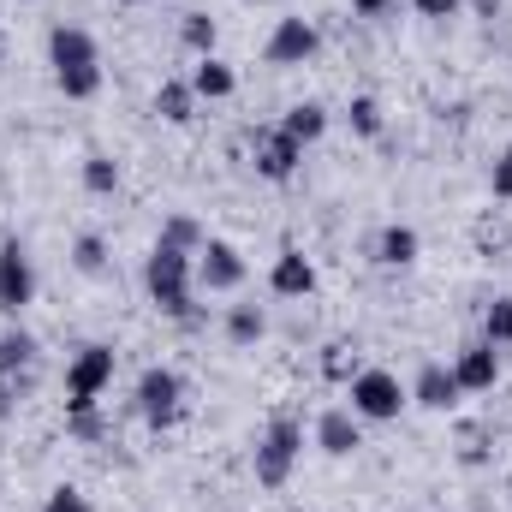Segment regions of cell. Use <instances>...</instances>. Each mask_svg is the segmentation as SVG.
Listing matches in <instances>:
<instances>
[{
  "instance_id": "obj_36",
  "label": "cell",
  "mask_w": 512,
  "mask_h": 512,
  "mask_svg": "<svg viewBox=\"0 0 512 512\" xmlns=\"http://www.w3.org/2000/svg\"><path fill=\"white\" fill-rule=\"evenodd\" d=\"M251 6H262V0H251Z\"/></svg>"
},
{
  "instance_id": "obj_1",
  "label": "cell",
  "mask_w": 512,
  "mask_h": 512,
  "mask_svg": "<svg viewBox=\"0 0 512 512\" xmlns=\"http://www.w3.org/2000/svg\"><path fill=\"white\" fill-rule=\"evenodd\" d=\"M143 292H149V304H155L161 316L197 328V256L191 251L155 239V251L143 256Z\"/></svg>"
},
{
  "instance_id": "obj_12",
  "label": "cell",
  "mask_w": 512,
  "mask_h": 512,
  "mask_svg": "<svg viewBox=\"0 0 512 512\" xmlns=\"http://www.w3.org/2000/svg\"><path fill=\"white\" fill-rule=\"evenodd\" d=\"M411 405H423V411H435V417H447L453 405H459V376H453V364H423L417 376H411Z\"/></svg>"
},
{
  "instance_id": "obj_5",
  "label": "cell",
  "mask_w": 512,
  "mask_h": 512,
  "mask_svg": "<svg viewBox=\"0 0 512 512\" xmlns=\"http://www.w3.org/2000/svg\"><path fill=\"white\" fill-rule=\"evenodd\" d=\"M114 370H120V352L114 346H102V340L78 346V358L66 364V411H96L102 393L114 387Z\"/></svg>"
},
{
  "instance_id": "obj_31",
  "label": "cell",
  "mask_w": 512,
  "mask_h": 512,
  "mask_svg": "<svg viewBox=\"0 0 512 512\" xmlns=\"http://www.w3.org/2000/svg\"><path fill=\"white\" fill-rule=\"evenodd\" d=\"M459 6H465V0H411V12H417V18H453Z\"/></svg>"
},
{
  "instance_id": "obj_23",
  "label": "cell",
  "mask_w": 512,
  "mask_h": 512,
  "mask_svg": "<svg viewBox=\"0 0 512 512\" xmlns=\"http://www.w3.org/2000/svg\"><path fill=\"white\" fill-rule=\"evenodd\" d=\"M161 245H179V251H203V245H209V233H203V227H197V215H167V221H161Z\"/></svg>"
},
{
  "instance_id": "obj_22",
  "label": "cell",
  "mask_w": 512,
  "mask_h": 512,
  "mask_svg": "<svg viewBox=\"0 0 512 512\" xmlns=\"http://www.w3.org/2000/svg\"><path fill=\"white\" fill-rule=\"evenodd\" d=\"M78 173H84V191H90V197H114V191H120V161L102 155V149H90Z\"/></svg>"
},
{
  "instance_id": "obj_20",
  "label": "cell",
  "mask_w": 512,
  "mask_h": 512,
  "mask_svg": "<svg viewBox=\"0 0 512 512\" xmlns=\"http://www.w3.org/2000/svg\"><path fill=\"white\" fill-rule=\"evenodd\" d=\"M268 334V310L262 304H227V340L233 346H256Z\"/></svg>"
},
{
  "instance_id": "obj_33",
  "label": "cell",
  "mask_w": 512,
  "mask_h": 512,
  "mask_svg": "<svg viewBox=\"0 0 512 512\" xmlns=\"http://www.w3.org/2000/svg\"><path fill=\"white\" fill-rule=\"evenodd\" d=\"M393 6H399V0H352L358 18H382V12H393Z\"/></svg>"
},
{
  "instance_id": "obj_2",
  "label": "cell",
  "mask_w": 512,
  "mask_h": 512,
  "mask_svg": "<svg viewBox=\"0 0 512 512\" xmlns=\"http://www.w3.org/2000/svg\"><path fill=\"white\" fill-rule=\"evenodd\" d=\"M48 66H54V90L66 102L102 96V48L84 24H54L48 30Z\"/></svg>"
},
{
  "instance_id": "obj_15",
  "label": "cell",
  "mask_w": 512,
  "mask_h": 512,
  "mask_svg": "<svg viewBox=\"0 0 512 512\" xmlns=\"http://www.w3.org/2000/svg\"><path fill=\"white\" fill-rule=\"evenodd\" d=\"M191 90H197V102H227L233 90H239V72L221 60V54H203L197 66H191V78H185Z\"/></svg>"
},
{
  "instance_id": "obj_14",
  "label": "cell",
  "mask_w": 512,
  "mask_h": 512,
  "mask_svg": "<svg viewBox=\"0 0 512 512\" xmlns=\"http://www.w3.org/2000/svg\"><path fill=\"white\" fill-rule=\"evenodd\" d=\"M453 376H459V387H465V393H489V387L501 382V352H495L489 340H471V346H459Z\"/></svg>"
},
{
  "instance_id": "obj_11",
  "label": "cell",
  "mask_w": 512,
  "mask_h": 512,
  "mask_svg": "<svg viewBox=\"0 0 512 512\" xmlns=\"http://www.w3.org/2000/svg\"><path fill=\"white\" fill-rule=\"evenodd\" d=\"M316 453H328V459H352L358 447H364V423L352 417V405H328L322 417H316Z\"/></svg>"
},
{
  "instance_id": "obj_24",
  "label": "cell",
  "mask_w": 512,
  "mask_h": 512,
  "mask_svg": "<svg viewBox=\"0 0 512 512\" xmlns=\"http://www.w3.org/2000/svg\"><path fill=\"white\" fill-rule=\"evenodd\" d=\"M477 340H489L495 352H507L512 346V298H495L489 310H483V334Z\"/></svg>"
},
{
  "instance_id": "obj_28",
  "label": "cell",
  "mask_w": 512,
  "mask_h": 512,
  "mask_svg": "<svg viewBox=\"0 0 512 512\" xmlns=\"http://www.w3.org/2000/svg\"><path fill=\"white\" fill-rule=\"evenodd\" d=\"M42 512H96V507H90V495H84V489L60 483V489H48V495H42Z\"/></svg>"
},
{
  "instance_id": "obj_35",
  "label": "cell",
  "mask_w": 512,
  "mask_h": 512,
  "mask_svg": "<svg viewBox=\"0 0 512 512\" xmlns=\"http://www.w3.org/2000/svg\"><path fill=\"white\" fill-rule=\"evenodd\" d=\"M126 6H167V0H126Z\"/></svg>"
},
{
  "instance_id": "obj_34",
  "label": "cell",
  "mask_w": 512,
  "mask_h": 512,
  "mask_svg": "<svg viewBox=\"0 0 512 512\" xmlns=\"http://www.w3.org/2000/svg\"><path fill=\"white\" fill-rule=\"evenodd\" d=\"M465 6H471L477 18H501V0H465Z\"/></svg>"
},
{
  "instance_id": "obj_16",
  "label": "cell",
  "mask_w": 512,
  "mask_h": 512,
  "mask_svg": "<svg viewBox=\"0 0 512 512\" xmlns=\"http://www.w3.org/2000/svg\"><path fill=\"white\" fill-rule=\"evenodd\" d=\"M417 251H423V239H417V227H405V221H393V227L376 233V262H382V268H411Z\"/></svg>"
},
{
  "instance_id": "obj_25",
  "label": "cell",
  "mask_w": 512,
  "mask_h": 512,
  "mask_svg": "<svg viewBox=\"0 0 512 512\" xmlns=\"http://www.w3.org/2000/svg\"><path fill=\"white\" fill-rule=\"evenodd\" d=\"M72 268H78V274H102V268H108V239H102V233H78V239H72Z\"/></svg>"
},
{
  "instance_id": "obj_21",
  "label": "cell",
  "mask_w": 512,
  "mask_h": 512,
  "mask_svg": "<svg viewBox=\"0 0 512 512\" xmlns=\"http://www.w3.org/2000/svg\"><path fill=\"white\" fill-rule=\"evenodd\" d=\"M179 42H185V54H215V42H221V24L209 18V12H185L179 18Z\"/></svg>"
},
{
  "instance_id": "obj_7",
  "label": "cell",
  "mask_w": 512,
  "mask_h": 512,
  "mask_svg": "<svg viewBox=\"0 0 512 512\" xmlns=\"http://www.w3.org/2000/svg\"><path fill=\"white\" fill-rule=\"evenodd\" d=\"M36 304V256L24 251V239H0V316L18 322Z\"/></svg>"
},
{
  "instance_id": "obj_17",
  "label": "cell",
  "mask_w": 512,
  "mask_h": 512,
  "mask_svg": "<svg viewBox=\"0 0 512 512\" xmlns=\"http://www.w3.org/2000/svg\"><path fill=\"white\" fill-rule=\"evenodd\" d=\"M36 352H42V346H36V334H30V328H18V322H6V328H0V370H6V376L36 370Z\"/></svg>"
},
{
  "instance_id": "obj_29",
  "label": "cell",
  "mask_w": 512,
  "mask_h": 512,
  "mask_svg": "<svg viewBox=\"0 0 512 512\" xmlns=\"http://www.w3.org/2000/svg\"><path fill=\"white\" fill-rule=\"evenodd\" d=\"M489 197L495 203H512V143L495 155V167H489Z\"/></svg>"
},
{
  "instance_id": "obj_27",
  "label": "cell",
  "mask_w": 512,
  "mask_h": 512,
  "mask_svg": "<svg viewBox=\"0 0 512 512\" xmlns=\"http://www.w3.org/2000/svg\"><path fill=\"white\" fill-rule=\"evenodd\" d=\"M346 120H352V131H358V137H382V102H376V96H352V108H346Z\"/></svg>"
},
{
  "instance_id": "obj_3",
  "label": "cell",
  "mask_w": 512,
  "mask_h": 512,
  "mask_svg": "<svg viewBox=\"0 0 512 512\" xmlns=\"http://www.w3.org/2000/svg\"><path fill=\"white\" fill-rule=\"evenodd\" d=\"M298 459H304V423L298 417H274L268 429H262V441H256V483L262 489H286L292 483V471H298Z\"/></svg>"
},
{
  "instance_id": "obj_4",
  "label": "cell",
  "mask_w": 512,
  "mask_h": 512,
  "mask_svg": "<svg viewBox=\"0 0 512 512\" xmlns=\"http://www.w3.org/2000/svg\"><path fill=\"white\" fill-rule=\"evenodd\" d=\"M346 399H352V417L358 423H393L405 405H411V387L399 382L382 364H364L352 382H346Z\"/></svg>"
},
{
  "instance_id": "obj_26",
  "label": "cell",
  "mask_w": 512,
  "mask_h": 512,
  "mask_svg": "<svg viewBox=\"0 0 512 512\" xmlns=\"http://www.w3.org/2000/svg\"><path fill=\"white\" fill-rule=\"evenodd\" d=\"M358 370H364V364H358V346H346V340H334V346H328V352H322V376H328V382H352V376H358Z\"/></svg>"
},
{
  "instance_id": "obj_6",
  "label": "cell",
  "mask_w": 512,
  "mask_h": 512,
  "mask_svg": "<svg viewBox=\"0 0 512 512\" xmlns=\"http://www.w3.org/2000/svg\"><path fill=\"white\" fill-rule=\"evenodd\" d=\"M137 417H143L149 429H173V423L185 417V376L167 370V364H149V370L137 376Z\"/></svg>"
},
{
  "instance_id": "obj_10",
  "label": "cell",
  "mask_w": 512,
  "mask_h": 512,
  "mask_svg": "<svg viewBox=\"0 0 512 512\" xmlns=\"http://www.w3.org/2000/svg\"><path fill=\"white\" fill-rule=\"evenodd\" d=\"M245 256H239V245L233 239H209L203 251H197V286L203 292H215V298H227V292H239L245 286Z\"/></svg>"
},
{
  "instance_id": "obj_13",
  "label": "cell",
  "mask_w": 512,
  "mask_h": 512,
  "mask_svg": "<svg viewBox=\"0 0 512 512\" xmlns=\"http://www.w3.org/2000/svg\"><path fill=\"white\" fill-rule=\"evenodd\" d=\"M268 292L274 298H310L316 292V262L298 245H286V251L274 256V268H268Z\"/></svg>"
},
{
  "instance_id": "obj_30",
  "label": "cell",
  "mask_w": 512,
  "mask_h": 512,
  "mask_svg": "<svg viewBox=\"0 0 512 512\" xmlns=\"http://www.w3.org/2000/svg\"><path fill=\"white\" fill-rule=\"evenodd\" d=\"M30 376H36V370H24V376H6V370H0V417L18 411V399L30 393Z\"/></svg>"
},
{
  "instance_id": "obj_32",
  "label": "cell",
  "mask_w": 512,
  "mask_h": 512,
  "mask_svg": "<svg viewBox=\"0 0 512 512\" xmlns=\"http://www.w3.org/2000/svg\"><path fill=\"white\" fill-rule=\"evenodd\" d=\"M66 417H72V435H84V441L102 435V417H96V411H66Z\"/></svg>"
},
{
  "instance_id": "obj_9",
  "label": "cell",
  "mask_w": 512,
  "mask_h": 512,
  "mask_svg": "<svg viewBox=\"0 0 512 512\" xmlns=\"http://www.w3.org/2000/svg\"><path fill=\"white\" fill-rule=\"evenodd\" d=\"M251 167L268 179V185H286V179L304 167V143H298V137H286L280 126H262L251 137Z\"/></svg>"
},
{
  "instance_id": "obj_18",
  "label": "cell",
  "mask_w": 512,
  "mask_h": 512,
  "mask_svg": "<svg viewBox=\"0 0 512 512\" xmlns=\"http://www.w3.org/2000/svg\"><path fill=\"white\" fill-rule=\"evenodd\" d=\"M155 114H161L167 126H191V120H197V90H191L185 78H167V84L155 90Z\"/></svg>"
},
{
  "instance_id": "obj_19",
  "label": "cell",
  "mask_w": 512,
  "mask_h": 512,
  "mask_svg": "<svg viewBox=\"0 0 512 512\" xmlns=\"http://www.w3.org/2000/svg\"><path fill=\"white\" fill-rule=\"evenodd\" d=\"M280 131L310 149V143H322V131H328V108H322V102H292V108L280 114Z\"/></svg>"
},
{
  "instance_id": "obj_8",
  "label": "cell",
  "mask_w": 512,
  "mask_h": 512,
  "mask_svg": "<svg viewBox=\"0 0 512 512\" xmlns=\"http://www.w3.org/2000/svg\"><path fill=\"white\" fill-rule=\"evenodd\" d=\"M316 54H322V30H316L310 18H280V24L268 30V42H262V60H268L274 72L310 66Z\"/></svg>"
}]
</instances>
